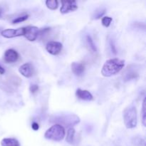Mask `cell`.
Listing matches in <instances>:
<instances>
[{"instance_id": "277c9868", "label": "cell", "mask_w": 146, "mask_h": 146, "mask_svg": "<svg viewBox=\"0 0 146 146\" xmlns=\"http://www.w3.org/2000/svg\"><path fill=\"white\" fill-rule=\"evenodd\" d=\"M39 35V29L34 26H28L24 27V36L29 41H34Z\"/></svg>"}, {"instance_id": "e0dca14e", "label": "cell", "mask_w": 146, "mask_h": 146, "mask_svg": "<svg viewBox=\"0 0 146 146\" xmlns=\"http://www.w3.org/2000/svg\"><path fill=\"white\" fill-rule=\"evenodd\" d=\"M113 21V19L110 17H104L101 19V22L104 27H108L111 24V21Z\"/></svg>"}, {"instance_id": "8fae6325", "label": "cell", "mask_w": 146, "mask_h": 146, "mask_svg": "<svg viewBox=\"0 0 146 146\" xmlns=\"http://www.w3.org/2000/svg\"><path fill=\"white\" fill-rule=\"evenodd\" d=\"M71 71L77 76L83 75L85 71V66L84 64L79 62H73L71 64Z\"/></svg>"}, {"instance_id": "8992f818", "label": "cell", "mask_w": 146, "mask_h": 146, "mask_svg": "<svg viewBox=\"0 0 146 146\" xmlns=\"http://www.w3.org/2000/svg\"><path fill=\"white\" fill-rule=\"evenodd\" d=\"M24 34V27L19 28L17 29H7L1 31V35L3 37L7 38H12L15 37L21 36Z\"/></svg>"}, {"instance_id": "4fadbf2b", "label": "cell", "mask_w": 146, "mask_h": 146, "mask_svg": "<svg viewBox=\"0 0 146 146\" xmlns=\"http://www.w3.org/2000/svg\"><path fill=\"white\" fill-rule=\"evenodd\" d=\"M74 135H75V130L73 128H70L67 131L66 138V141L68 143L71 144L74 141Z\"/></svg>"}, {"instance_id": "7c38bea8", "label": "cell", "mask_w": 146, "mask_h": 146, "mask_svg": "<svg viewBox=\"0 0 146 146\" xmlns=\"http://www.w3.org/2000/svg\"><path fill=\"white\" fill-rule=\"evenodd\" d=\"M1 146H21L18 140L14 138H6L1 140Z\"/></svg>"}, {"instance_id": "d6986e66", "label": "cell", "mask_w": 146, "mask_h": 146, "mask_svg": "<svg viewBox=\"0 0 146 146\" xmlns=\"http://www.w3.org/2000/svg\"><path fill=\"white\" fill-rule=\"evenodd\" d=\"M142 123L145 126V98H144L142 106Z\"/></svg>"}, {"instance_id": "6da1fadb", "label": "cell", "mask_w": 146, "mask_h": 146, "mask_svg": "<svg viewBox=\"0 0 146 146\" xmlns=\"http://www.w3.org/2000/svg\"><path fill=\"white\" fill-rule=\"evenodd\" d=\"M125 61L120 58H111L107 60L101 69V74L105 77H111L116 75L123 68Z\"/></svg>"}, {"instance_id": "7a4b0ae2", "label": "cell", "mask_w": 146, "mask_h": 146, "mask_svg": "<svg viewBox=\"0 0 146 146\" xmlns=\"http://www.w3.org/2000/svg\"><path fill=\"white\" fill-rule=\"evenodd\" d=\"M66 135L65 128L61 124H55L50 127L44 134V138L50 141L60 142L64 138Z\"/></svg>"}, {"instance_id": "603a6c76", "label": "cell", "mask_w": 146, "mask_h": 146, "mask_svg": "<svg viewBox=\"0 0 146 146\" xmlns=\"http://www.w3.org/2000/svg\"><path fill=\"white\" fill-rule=\"evenodd\" d=\"M4 73H5V69L0 65V74L3 75V74H4Z\"/></svg>"}, {"instance_id": "9c48e42d", "label": "cell", "mask_w": 146, "mask_h": 146, "mask_svg": "<svg viewBox=\"0 0 146 146\" xmlns=\"http://www.w3.org/2000/svg\"><path fill=\"white\" fill-rule=\"evenodd\" d=\"M19 58V55L18 52L13 48L7 49L4 54V61L9 64L16 62L18 61Z\"/></svg>"}, {"instance_id": "cb8c5ba5", "label": "cell", "mask_w": 146, "mask_h": 146, "mask_svg": "<svg viewBox=\"0 0 146 146\" xmlns=\"http://www.w3.org/2000/svg\"><path fill=\"white\" fill-rule=\"evenodd\" d=\"M1 10H0V16H1Z\"/></svg>"}, {"instance_id": "52a82bcc", "label": "cell", "mask_w": 146, "mask_h": 146, "mask_svg": "<svg viewBox=\"0 0 146 146\" xmlns=\"http://www.w3.org/2000/svg\"><path fill=\"white\" fill-rule=\"evenodd\" d=\"M78 9V5L76 1H61V7L60 12L63 14L72 12Z\"/></svg>"}, {"instance_id": "ac0fdd59", "label": "cell", "mask_w": 146, "mask_h": 146, "mask_svg": "<svg viewBox=\"0 0 146 146\" xmlns=\"http://www.w3.org/2000/svg\"><path fill=\"white\" fill-rule=\"evenodd\" d=\"M132 142L135 146H145V140L141 138H133Z\"/></svg>"}, {"instance_id": "ba28073f", "label": "cell", "mask_w": 146, "mask_h": 146, "mask_svg": "<svg viewBox=\"0 0 146 146\" xmlns=\"http://www.w3.org/2000/svg\"><path fill=\"white\" fill-rule=\"evenodd\" d=\"M19 71L23 76L26 78H31L34 76L35 70L34 66L30 63H26L23 64L19 68Z\"/></svg>"}, {"instance_id": "5bb4252c", "label": "cell", "mask_w": 146, "mask_h": 146, "mask_svg": "<svg viewBox=\"0 0 146 146\" xmlns=\"http://www.w3.org/2000/svg\"><path fill=\"white\" fill-rule=\"evenodd\" d=\"M47 8L51 10H56L58 7V1L57 0H47L46 1Z\"/></svg>"}, {"instance_id": "44dd1931", "label": "cell", "mask_w": 146, "mask_h": 146, "mask_svg": "<svg viewBox=\"0 0 146 146\" xmlns=\"http://www.w3.org/2000/svg\"><path fill=\"white\" fill-rule=\"evenodd\" d=\"M38 85H36V84H32V85L30 86V91H31V94H35L38 91Z\"/></svg>"}, {"instance_id": "ffe728a7", "label": "cell", "mask_w": 146, "mask_h": 146, "mask_svg": "<svg viewBox=\"0 0 146 146\" xmlns=\"http://www.w3.org/2000/svg\"><path fill=\"white\" fill-rule=\"evenodd\" d=\"M105 12H106L105 9H100L99 11H96L95 14H94V19H100L101 17L104 16V14H105Z\"/></svg>"}, {"instance_id": "3957f363", "label": "cell", "mask_w": 146, "mask_h": 146, "mask_svg": "<svg viewBox=\"0 0 146 146\" xmlns=\"http://www.w3.org/2000/svg\"><path fill=\"white\" fill-rule=\"evenodd\" d=\"M123 121L125 127L128 129H132L136 127L138 123V116H137V110L135 106L128 107L125 108L123 113Z\"/></svg>"}, {"instance_id": "7402d4cb", "label": "cell", "mask_w": 146, "mask_h": 146, "mask_svg": "<svg viewBox=\"0 0 146 146\" xmlns=\"http://www.w3.org/2000/svg\"><path fill=\"white\" fill-rule=\"evenodd\" d=\"M31 128H32V129L34 130V131H38V128H39V125H38V124L37 123L34 122L33 123L32 125H31Z\"/></svg>"}, {"instance_id": "30bf717a", "label": "cell", "mask_w": 146, "mask_h": 146, "mask_svg": "<svg viewBox=\"0 0 146 146\" xmlns=\"http://www.w3.org/2000/svg\"><path fill=\"white\" fill-rule=\"evenodd\" d=\"M76 96L78 98L85 101H91L94 100V96L92 94L87 90H83L78 88L76 91Z\"/></svg>"}, {"instance_id": "9a60e30c", "label": "cell", "mask_w": 146, "mask_h": 146, "mask_svg": "<svg viewBox=\"0 0 146 146\" xmlns=\"http://www.w3.org/2000/svg\"><path fill=\"white\" fill-rule=\"evenodd\" d=\"M86 40L87 44L89 46V49L91 51H92L93 52H96V47L95 44H94V41L91 38V37L90 36H87L86 38Z\"/></svg>"}, {"instance_id": "5b68a950", "label": "cell", "mask_w": 146, "mask_h": 146, "mask_svg": "<svg viewBox=\"0 0 146 146\" xmlns=\"http://www.w3.org/2000/svg\"><path fill=\"white\" fill-rule=\"evenodd\" d=\"M63 48V45L61 42L58 41H51L47 43L46 46V49L50 54L54 56L58 55L61 52Z\"/></svg>"}, {"instance_id": "2e32d148", "label": "cell", "mask_w": 146, "mask_h": 146, "mask_svg": "<svg viewBox=\"0 0 146 146\" xmlns=\"http://www.w3.org/2000/svg\"><path fill=\"white\" fill-rule=\"evenodd\" d=\"M29 17V16L28 14H24V15L19 16V17H17V18L14 19L13 20L12 24H19V23L23 22V21H25L26 20L28 19Z\"/></svg>"}]
</instances>
